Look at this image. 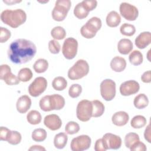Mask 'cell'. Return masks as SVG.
I'll return each instance as SVG.
<instances>
[{
	"label": "cell",
	"instance_id": "19",
	"mask_svg": "<svg viewBox=\"0 0 151 151\" xmlns=\"http://www.w3.org/2000/svg\"><path fill=\"white\" fill-rule=\"evenodd\" d=\"M133 48L132 41L129 39H121L117 44L118 51L123 55H127L130 52Z\"/></svg>",
	"mask_w": 151,
	"mask_h": 151
},
{
	"label": "cell",
	"instance_id": "47",
	"mask_svg": "<svg viewBox=\"0 0 151 151\" xmlns=\"http://www.w3.org/2000/svg\"><path fill=\"white\" fill-rule=\"evenodd\" d=\"M144 137L145 140H146L149 143H151V135H150V124L149 123L146 128L145 129L144 133Z\"/></svg>",
	"mask_w": 151,
	"mask_h": 151
},
{
	"label": "cell",
	"instance_id": "26",
	"mask_svg": "<svg viewBox=\"0 0 151 151\" xmlns=\"http://www.w3.org/2000/svg\"><path fill=\"white\" fill-rule=\"evenodd\" d=\"M53 88L57 91H62L67 86V81L65 78L61 76L55 77L52 82Z\"/></svg>",
	"mask_w": 151,
	"mask_h": 151
},
{
	"label": "cell",
	"instance_id": "6",
	"mask_svg": "<svg viewBox=\"0 0 151 151\" xmlns=\"http://www.w3.org/2000/svg\"><path fill=\"white\" fill-rule=\"evenodd\" d=\"M71 5L70 0H58L52 11V17L56 21H63L67 15Z\"/></svg>",
	"mask_w": 151,
	"mask_h": 151
},
{
	"label": "cell",
	"instance_id": "38",
	"mask_svg": "<svg viewBox=\"0 0 151 151\" xmlns=\"http://www.w3.org/2000/svg\"><path fill=\"white\" fill-rule=\"evenodd\" d=\"M80 130L79 124L73 121L67 123L65 127V131L68 134H74L78 132Z\"/></svg>",
	"mask_w": 151,
	"mask_h": 151
},
{
	"label": "cell",
	"instance_id": "27",
	"mask_svg": "<svg viewBox=\"0 0 151 151\" xmlns=\"http://www.w3.org/2000/svg\"><path fill=\"white\" fill-rule=\"evenodd\" d=\"M48 67V62L44 58L38 59L33 65L34 71L37 73H44Z\"/></svg>",
	"mask_w": 151,
	"mask_h": 151
},
{
	"label": "cell",
	"instance_id": "3",
	"mask_svg": "<svg viewBox=\"0 0 151 151\" xmlns=\"http://www.w3.org/2000/svg\"><path fill=\"white\" fill-rule=\"evenodd\" d=\"M40 109L44 111L62 109L65 106L64 98L58 94L47 95L41 99L39 102Z\"/></svg>",
	"mask_w": 151,
	"mask_h": 151
},
{
	"label": "cell",
	"instance_id": "34",
	"mask_svg": "<svg viewBox=\"0 0 151 151\" xmlns=\"http://www.w3.org/2000/svg\"><path fill=\"white\" fill-rule=\"evenodd\" d=\"M32 72L29 68H21L18 73V78L20 81L27 82L32 77Z\"/></svg>",
	"mask_w": 151,
	"mask_h": 151
},
{
	"label": "cell",
	"instance_id": "14",
	"mask_svg": "<svg viewBox=\"0 0 151 151\" xmlns=\"http://www.w3.org/2000/svg\"><path fill=\"white\" fill-rule=\"evenodd\" d=\"M119 89L122 96H129L137 93L139 91L140 86L135 80H128L122 83Z\"/></svg>",
	"mask_w": 151,
	"mask_h": 151
},
{
	"label": "cell",
	"instance_id": "8",
	"mask_svg": "<svg viewBox=\"0 0 151 151\" xmlns=\"http://www.w3.org/2000/svg\"><path fill=\"white\" fill-rule=\"evenodd\" d=\"M100 94L106 101L112 100L116 96V83L111 79H105L101 81L100 86Z\"/></svg>",
	"mask_w": 151,
	"mask_h": 151
},
{
	"label": "cell",
	"instance_id": "49",
	"mask_svg": "<svg viewBox=\"0 0 151 151\" xmlns=\"http://www.w3.org/2000/svg\"><path fill=\"white\" fill-rule=\"evenodd\" d=\"M3 2L9 5H11L14 4H16V3H19L21 2V1H3Z\"/></svg>",
	"mask_w": 151,
	"mask_h": 151
},
{
	"label": "cell",
	"instance_id": "43",
	"mask_svg": "<svg viewBox=\"0 0 151 151\" xmlns=\"http://www.w3.org/2000/svg\"><path fill=\"white\" fill-rule=\"evenodd\" d=\"M82 3L89 11L94 9L97 5V1L96 0H84L82 1Z\"/></svg>",
	"mask_w": 151,
	"mask_h": 151
},
{
	"label": "cell",
	"instance_id": "25",
	"mask_svg": "<svg viewBox=\"0 0 151 151\" xmlns=\"http://www.w3.org/2000/svg\"><path fill=\"white\" fill-rule=\"evenodd\" d=\"M93 104V117H98L103 115L104 111V106L99 100H94L91 101Z\"/></svg>",
	"mask_w": 151,
	"mask_h": 151
},
{
	"label": "cell",
	"instance_id": "5",
	"mask_svg": "<svg viewBox=\"0 0 151 151\" xmlns=\"http://www.w3.org/2000/svg\"><path fill=\"white\" fill-rule=\"evenodd\" d=\"M101 19L96 17H93L87 21L80 29V33L83 37L87 39L93 38L96 35L97 32L101 27Z\"/></svg>",
	"mask_w": 151,
	"mask_h": 151
},
{
	"label": "cell",
	"instance_id": "21",
	"mask_svg": "<svg viewBox=\"0 0 151 151\" xmlns=\"http://www.w3.org/2000/svg\"><path fill=\"white\" fill-rule=\"evenodd\" d=\"M106 24L111 28L117 27L121 22V17L120 15L115 11H110L106 17Z\"/></svg>",
	"mask_w": 151,
	"mask_h": 151
},
{
	"label": "cell",
	"instance_id": "31",
	"mask_svg": "<svg viewBox=\"0 0 151 151\" xmlns=\"http://www.w3.org/2000/svg\"><path fill=\"white\" fill-rule=\"evenodd\" d=\"M146 119L142 115L134 116L130 122V125L134 129H140L146 124Z\"/></svg>",
	"mask_w": 151,
	"mask_h": 151
},
{
	"label": "cell",
	"instance_id": "1",
	"mask_svg": "<svg viewBox=\"0 0 151 151\" xmlns=\"http://www.w3.org/2000/svg\"><path fill=\"white\" fill-rule=\"evenodd\" d=\"M37 52L35 45L32 41L19 38L12 41L8 50V56L10 61L16 64L29 62Z\"/></svg>",
	"mask_w": 151,
	"mask_h": 151
},
{
	"label": "cell",
	"instance_id": "42",
	"mask_svg": "<svg viewBox=\"0 0 151 151\" xmlns=\"http://www.w3.org/2000/svg\"><path fill=\"white\" fill-rule=\"evenodd\" d=\"M146 149L147 148L145 143L140 140L133 144L130 148V150L132 151H145Z\"/></svg>",
	"mask_w": 151,
	"mask_h": 151
},
{
	"label": "cell",
	"instance_id": "32",
	"mask_svg": "<svg viewBox=\"0 0 151 151\" xmlns=\"http://www.w3.org/2000/svg\"><path fill=\"white\" fill-rule=\"evenodd\" d=\"M47 132L45 129L38 128L35 129L32 133V139L35 142H41L47 138Z\"/></svg>",
	"mask_w": 151,
	"mask_h": 151
},
{
	"label": "cell",
	"instance_id": "18",
	"mask_svg": "<svg viewBox=\"0 0 151 151\" xmlns=\"http://www.w3.org/2000/svg\"><path fill=\"white\" fill-rule=\"evenodd\" d=\"M129 120V114L123 111L116 112L111 117L113 123L117 126H123L126 125Z\"/></svg>",
	"mask_w": 151,
	"mask_h": 151
},
{
	"label": "cell",
	"instance_id": "40",
	"mask_svg": "<svg viewBox=\"0 0 151 151\" xmlns=\"http://www.w3.org/2000/svg\"><path fill=\"white\" fill-rule=\"evenodd\" d=\"M48 49L51 53L54 54H58L61 50L60 43L55 40H51L48 42Z\"/></svg>",
	"mask_w": 151,
	"mask_h": 151
},
{
	"label": "cell",
	"instance_id": "35",
	"mask_svg": "<svg viewBox=\"0 0 151 151\" xmlns=\"http://www.w3.org/2000/svg\"><path fill=\"white\" fill-rule=\"evenodd\" d=\"M139 139V136L137 133L133 132L127 133L124 137V144L126 147L130 149L133 144L140 140Z\"/></svg>",
	"mask_w": 151,
	"mask_h": 151
},
{
	"label": "cell",
	"instance_id": "36",
	"mask_svg": "<svg viewBox=\"0 0 151 151\" xmlns=\"http://www.w3.org/2000/svg\"><path fill=\"white\" fill-rule=\"evenodd\" d=\"M120 31L122 34L125 36L130 37L134 34L136 32V28L132 24L124 23L121 25L120 28Z\"/></svg>",
	"mask_w": 151,
	"mask_h": 151
},
{
	"label": "cell",
	"instance_id": "7",
	"mask_svg": "<svg viewBox=\"0 0 151 151\" xmlns=\"http://www.w3.org/2000/svg\"><path fill=\"white\" fill-rule=\"evenodd\" d=\"M93 104L91 101L83 100L78 102L76 109V115L78 119L81 122L88 121L92 117Z\"/></svg>",
	"mask_w": 151,
	"mask_h": 151
},
{
	"label": "cell",
	"instance_id": "17",
	"mask_svg": "<svg viewBox=\"0 0 151 151\" xmlns=\"http://www.w3.org/2000/svg\"><path fill=\"white\" fill-rule=\"evenodd\" d=\"M31 106V100L30 97L27 95H23L18 98L17 103L16 107L17 111L21 114L25 113Z\"/></svg>",
	"mask_w": 151,
	"mask_h": 151
},
{
	"label": "cell",
	"instance_id": "9",
	"mask_svg": "<svg viewBox=\"0 0 151 151\" xmlns=\"http://www.w3.org/2000/svg\"><path fill=\"white\" fill-rule=\"evenodd\" d=\"M78 42L73 37L66 38L63 45L62 52L64 57L67 60L73 59L77 53Z\"/></svg>",
	"mask_w": 151,
	"mask_h": 151
},
{
	"label": "cell",
	"instance_id": "30",
	"mask_svg": "<svg viewBox=\"0 0 151 151\" xmlns=\"http://www.w3.org/2000/svg\"><path fill=\"white\" fill-rule=\"evenodd\" d=\"M1 80H2L5 83L9 86L17 85L20 83V80L18 79V77L13 74L11 73V70L6 73L2 77H0Z\"/></svg>",
	"mask_w": 151,
	"mask_h": 151
},
{
	"label": "cell",
	"instance_id": "48",
	"mask_svg": "<svg viewBox=\"0 0 151 151\" xmlns=\"http://www.w3.org/2000/svg\"><path fill=\"white\" fill-rule=\"evenodd\" d=\"M28 150H39V151H45V149L40 145H34L31 146V147H29L28 149Z\"/></svg>",
	"mask_w": 151,
	"mask_h": 151
},
{
	"label": "cell",
	"instance_id": "10",
	"mask_svg": "<svg viewBox=\"0 0 151 151\" xmlns=\"http://www.w3.org/2000/svg\"><path fill=\"white\" fill-rule=\"evenodd\" d=\"M47 81L43 77H38L30 84L28 87L29 94L34 97L40 96L46 90Z\"/></svg>",
	"mask_w": 151,
	"mask_h": 151
},
{
	"label": "cell",
	"instance_id": "46",
	"mask_svg": "<svg viewBox=\"0 0 151 151\" xmlns=\"http://www.w3.org/2000/svg\"><path fill=\"white\" fill-rule=\"evenodd\" d=\"M141 80L143 83H150L151 82V73L150 70L145 71L141 76Z\"/></svg>",
	"mask_w": 151,
	"mask_h": 151
},
{
	"label": "cell",
	"instance_id": "24",
	"mask_svg": "<svg viewBox=\"0 0 151 151\" xmlns=\"http://www.w3.org/2000/svg\"><path fill=\"white\" fill-rule=\"evenodd\" d=\"M68 140V136L65 133H60L57 134L54 139V146L58 149H63Z\"/></svg>",
	"mask_w": 151,
	"mask_h": 151
},
{
	"label": "cell",
	"instance_id": "12",
	"mask_svg": "<svg viewBox=\"0 0 151 151\" xmlns=\"http://www.w3.org/2000/svg\"><path fill=\"white\" fill-rule=\"evenodd\" d=\"M119 11L121 15L128 21H134L139 15L138 9L127 2H122L119 6Z\"/></svg>",
	"mask_w": 151,
	"mask_h": 151
},
{
	"label": "cell",
	"instance_id": "16",
	"mask_svg": "<svg viewBox=\"0 0 151 151\" xmlns=\"http://www.w3.org/2000/svg\"><path fill=\"white\" fill-rule=\"evenodd\" d=\"M135 45L139 49H144L151 42V34L149 31L141 32L135 39Z\"/></svg>",
	"mask_w": 151,
	"mask_h": 151
},
{
	"label": "cell",
	"instance_id": "11",
	"mask_svg": "<svg viewBox=\"0 0 151 151\" xmlns=\"http://www.w3.org/2000/svg\"><path fill=\"white\" fill-rule=\"evenodd\" d=\"M91 140L88 135H80L73 138L70 143L73 151H83L88 149L91 145Z\"/></svg>",
	"mask_w": 151,
	"mask_h": 151
},
{
	"label": "cell",
	"instance_id": "15",
	"mask_svg": "<svg viewBox=\"0 0 151 151\" xmlns=\"http://www.w3.org/2000/svg\"><path fill=\"white\" fill-rule=\"evenodd\" d=\"M45 126L51 130H58L62 125V121L60 117L55 114L46 116L44 119Z\"/></svg>",
	"mask_w": 151,
	"mask_h": 151
},
{
	"label": "cell",
	"instance_id": "39",
	"mask_svg": "<svg viewBox=\"0 0 151 151\" xmlns=\"http://www.w3.org/2000/svg\"><path fill=\"white\" fill-rule=\"evenodd\" d=\"M82 87L78 84H72L68 90V94L71 98H77L81 94Z\"/></svg>",
	"mask_w": 151,
	"mask_h": 151
},
{
	"label": "cell",
	"instance_id": "2",
	"mask_svg": "<svg viewBox=\"0 0 151 151\" xmlns=\"http://www.w3.org/2000/svg\"><path fill=\"white\" fill-rule=\"evenodd\" d=\"M1 19L4 24L13 28H16L26 21L27 14L21 9L14 10L7 9L1 12Z\"/></svg>",
	"mask_w": 151,
	"mask_h": 151
},
{
	"label": "cell",
	"instance_id": "33",
	"mask_svg": "<svg viewBox=\"0 0 151 151\" xmlns=\"http://www.w3.org/2000/svg\"><path fill=\"white\" fill-rule=\"evenodd\" d=\"M51 35L57 40H61L66 36V32L63 27L57 26L54 27L51 31Z\"/></svg>",
	"mask_w": 151,
	"mask_h": 151
},
{
	"label": "cell",
	"instance_id": "4",
	"mask_svg": "<svg viewBox=\"0 0 151 151\" xmlns=\"http://www.w3.org/2000/svg\"><path fill=\"white\" fill-rule=\"evenodd\" d=\"M89 65L88 63L83 59L77 60L68 70V77L71 80H79L88 74Z\"/></svg>",
	"mask_w": 151,
	"mask_h": 151
},
{
	"label": "cell",
	"instance_id": "37",
	"mask_svg": "<svg viewBox=\"0 0 151 151\" xmlns=\"http://www.w3.org/2000/svg\"><path fill=\"white\" fill-rule=\"evenodd\" d=\"M22 139V136L20 133L17 131L11 130L7 139V142L12 145H17L19 144Z\"/></svg>",
	"mask_w": 151,
	"mask_h": 151
},
{
	"label": "cell",
	"instance_id": "13",
	"mask_svg": "<svg viewBox=\"0 0 151 151\" xmlns=\"http://www.w3.org/2000/svg\"><path fill=\"white\" fill-rule=\"evenodd\" d=\"M104 147L107 149H118L122 146V139L120 136L110 133H106L102 138Z\"/></svg>",
	"mask_w": 151,
	"mask_h": 151
},
{
	"label": "cell",
	"instance_id": "29",
	"mask_svg": "<svg viewBox=\"0 0 151 151\" xmlns=\"http://www.w3.org/2000/svg\"><path fill=\"white\" fill-rule=\"evenodd\" d=\"M130 63L134 65H139L143 63V57L142 52L138 50H134L129 56Z\"/></svg>",
	"mask_w": 151,
	"mask_h": 151
},
{
	"label": "cell",
	"instance_id": "28",
	"mask_svg": "<svg viewBox=\"0 0 151 151\" xmlns=\"http://www.w3.org/2000/svg\"><path fill=\"white\" fill-rule=\"evenodd\" d=\"M41 115L37 110H32L28 112L27 115V120L31 124H38L41 122Z\"/></svg>",
	"mask_w": 151,
	"mask_h": 151
},
{
	"label": "cell",
	"instance_id": "44",
	"mask_svg": "<svg viewBox=\"0 0 151 151\" xmlns=\"http://www.w3.org/2000/svg\"><path fill=\"white\" fill-rule=\"evenodd\" d=\"M9 129L6 127L1 126L0 128V139L3 141H7V139L9 137V135L11 133Z\"/></svg>",
	"mask_w": 151,
	"mask_h": 151
},
{
	"label": "cell",
	"instance_id": "23",
	"mask_svg": "<svg viewBox=\"0 0 151 151\" xmlns=\"http://www.w3.org/2000/svg\"><path fill=\"white\" fill-rule=\"evenodd\" d=\"M133 104L136 108L138 109H142L147 106L149 104V99L146 95L143 93H141L134 97Z\"/></svg>",
	"mask_w": 151,
	"mask_h": 151
},
{
	"label": "cell",
	"instance_id": "20",
	"mask_svg": "<svg viewBox=\"0 0 151 151\" xmlns=\"http://www.w3.org/2000/svg\"><path fill=\"white\" fill-rule=\"evenodd\" d=\"M110 67L115 72H122L126 67V60L121 57H114L110 62Z\"/></svg>",
	"mask_w": 151,
	"mask_h": 151
},
{
	"label": "cell",
	"instance_id": "45",
	"mask_svg": "<svg viewBox=\"0 0 151 151\" xmlns=\"http://www.w3.org/2000/svg\"><path fill=\"white\" fill-rule=\"evenodd\" d=\"M94 150L96 151H105L106 150L104 145L103 143V141L102 139H97L94 145Z\"/></svg>",
	"mask_w": 151,
	"mask_h": 151
},
{
	"label": "cell",
	"instance_id": "22",
	"mask_svg": "<svg viewBox=\"0 0 151 151\" xmlns=\"http://www.w3.org/2000/svg\"><path fill=\"white\" fill-rule=\"evenodd\" d=\"M89 11L83 5L82 2L78 3L74 7V14L78 19H82L86 18L89 13Z\"/></svg>",
	"mask_w": 151,
	"mask_h": 151
},
{
	"label": "cell",
	"instance_id": "41",
	"mask_svg": "<svg viewBox=\"0 0 151 151\" xmlns=\"http://www.w3.org/2000/svg\"><path fill=\"white\" fill-rule=\"evenodd\" d=\"M0 42L4 43L7 41L11 37V34L9 30L6 28L0 27Z\"/></svg>",
	"mask_w": 151,
	"mask_h": 151
}]
</instances>
